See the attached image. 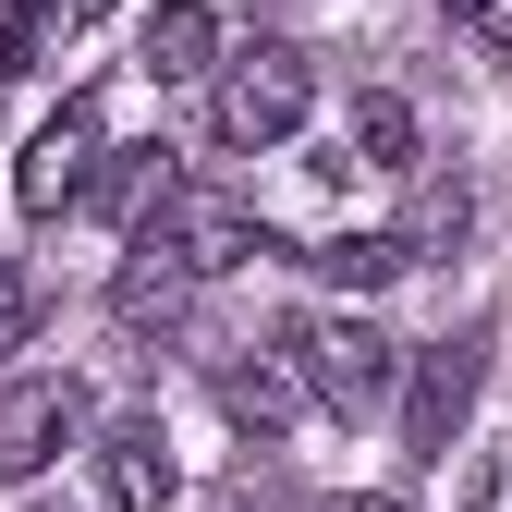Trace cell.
<instances>
[{
    "mask_svg": "<svg viewBox=\"0 0 512 512\" xmlns=\"http://www.w3.org/2000/svg\"><path fill=\"white\" fill-rule=\"evenodd\" d=\"M135 232L171 256L183 281H220V269H244V256H269V220H256L244 196H208V183H171V196H159Z\"/></svg>",
    "mask_w": 512,
    "mask_h": 512,
    "instance_id": "1",
    "label": "cell"
},
{
    "mask_svg": "<svg viewBox=\"0 0 512 512\" xmlns=\"http://www.w3.org/2000/svg\"><path fill=\"white\" fill-rule=\"evenodd\" d=\"M391 366H403V354L378 342L366 317H305V330H293V378H305L330 415H378V403H391Z\"/></svg>",
    "mask_w": 512,
    "mask_h": 512,
    "instance_id": "2",
    "label": "cell"
},
{
    "mask_svg": "<svg viewBox=\"0 0 512 512\" xmlns=\"http://www.w3.org/2000/svg\"><path fill=\"white\" fill-rule=\"evenodd\" d=\"M305 98H317V74H305V49H244L232 74H220V147H281L293 122H305Z\"/></svg>",
    "mask_w": 512,
    "mask_h": 512,
    "instance_id": "3",
    "label": "cell"
},
{
    "mask_svg": "<svg viewBox=\"0 0 512 512\" xmlns=\"http://www.w3.org/2000/svg\"><path fill=\"white\" fill-rule=\"evenodd\" d=\"M476 378H488V330H452L439 354H415V391H403V452L415 464H452V427L476 415Z\"/></svg>",
    "mask_w": 512,
    "mask_h": 512,
    "instance_id": "4",
    "label": "cell"
},
{
    "mask_svg": "<svg viewBox=\"0 0 512 512\" xmlns=\"http://www.w3.org/2000/svg\"><path fill=\"white\" fill-rule=\"evenodd\" d=\"M86 171H98V98H61V122H37V135H25V159H13L25 220H61V208L86 196Z\"/></svg>",
    "mask_w": 512,
    "mask_h": 512,
    "instance_id": "5",
    "label": "cell"
},
{
    "mask_svg": "<svg viewBox=\"0 0 512 512\" xmlns=\"http://www.w3.org/2000/svg\"><path fill=\"white\" fill-rule=\"evenodd\" d=\"M86 427L74 378H0V488H25L37 464H61V439Z\"/></svg>",
    "mask_w": 512,
    "mask_h": 512,
    "instance_id": "6",
    "label": "cell"
},
{
    "mask_svg": "<svg viewBox=\"0 0 512 512\" xmlns=\"http://www.w3.org/2000/svg\"><path fill=\"white\" fill-rule=\"evenodd\" d=\"M98 488H110V512H171V500H183V476H171V439H159V415H122V427L98 439Z\"/></svg>",
    "mask_w": 512,
    "mask_h": 512,
    "instance_id": "7",
    "label": "cell"
},
{
    "mask_svg": "<svg viewBox=\"0 0 512 512\" xmlns=\"http://www.w3.org/2000/svg\"><path fill=\"white\" fill-rule=\"evenodd\" d=\"M220 415H232L244 439H281V427L305 415V378H293V354H244V366H220Z\"/></svg>",
    "mask_w": 512,
    "mask_h": 512,
    "instance_id": "8",
    "label": "cell"
},
{
    "mask_svg": "<svg viewBox=\"0 0 512 512\" xmlns=\"http://www.w3.org/2000/svg\"><path fill=\"white\" fill-rule=\"evenodd\" d=\"M208 49H220L208 0H159V13H147V37H135V61H147L159 86H196V74H208Z\"/></svg>",
    "mask_w": 512,
    "mask_h": 512,
    "instance_id": "9",
    "label": "cell"
},
{
    "mask_svg": "<svg viewBox=\"0 0 512 512\" xmlns=\"http://www.w3.org/2000/svg\"><path fill=\"white\" fill-rule=\"evenodd\" d=\"M110 171H86V196H98V220H147L159 196H171V147L147 135V147H98Z\"/></svg>",
    "mask_w": 512,
    "mask_h": 512,
    "instance_id": "10",
    "label": "cell"
},
{
    "mask_svg": "<svg viewBox=\"0 0 512 512\" xmlns=\"http://www.w3.org/2000/svg\"><path fill=\"white\" fill-rule=\"evenodd\" d=\"M183 293H196V281H183L147 232L122 244V293H110V305H122V330H171V317H183Z\"/></svg>",
    "mask_w": 512,
    "mask_h": 512,
    "instance_id": "11",
    "label": "cell"
},
{
    "mask_svg": "<svg viewBox=\"0 0 512 512\" xmlns=\"http://www.w3.org/2000/svg\"><path fill=\"white\" fill-rule=\"evenodd\" d=\"M354 159L366 171H415V110L378 86V98H354Z\"/></svg>",
    "mask_w": 512,
    "mask_h": 512,
    "instance_id": "12",
    "label": "cell"
},
{
    "mask_svg": "<svg viewBox=\"0 0 512 512\" xmlns=\"http://www.w3.org/2000/svg\"><path fill=\"white\" fill-rule=\"evenodd\" d=\"M305 269H317V281H342V293H378V281L403 269V244H391V232H342V244H317Z\"/></svg>",
    "mask_w": 512,
    "mask_h": 512,
    "instance_id": "13",
    "label": "cell"
},
{
    "mask_svg": "<svg viewBox=\"0 0 512 512\" xmlns=\"http://www.w3.org/2000/svg\"><path fill=\"white\" fill-rule=\"evenodd\" d=\"M25 330H37V281H25V269H0V366L25 354Z\"/></svg>",
    "mask_w": 512,
    "mask_h": 512,
    "instance_id": "14",
    "label": "cell"
},
{
    "mask_svg": "<svg viewBox=\"0 0 512 512\" xmlns=\"http://www.w3.org/2000/svg\"><path fill=\"white\" fill-rule=\"evenodd\" d=\"M220 512H305V500H293L281 476H232V488H220Z\"/></svg>",
    "mask_w": 512,
    "mask_h": 512,
    "instance_id": "15",
    "label": "cell"
},
{
    "mask_svg": "<svg viewBox=\"0 0 512 512\" xmlns=\"http://www.w3.org/2000/svg\"><path fill=\"white\" fill-rule=\"evenodd\" d=\"M476 37H488V49H512V0H476Z\"/></svg>",
    "mask_w": 512,
    "mask_h": 512,
    "instance_id": "16",
    "label": "cell"
},
{
    "mask_svg": "<svg viewBox=\"0 0 512 512\" xmlns=\"http://www.w3.org/2000/svg\"><path fill=\"white\" fill-rule=\"evenodd\" d=\"M354 512H403V500H354Z\"/></svg>",
    "mask_w": 512,
    "mask_h": 512,
    "instance_id": "17",
    "label": "cell"
}]
</instances>
